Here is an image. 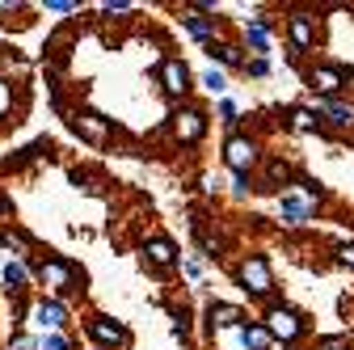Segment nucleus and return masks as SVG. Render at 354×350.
Masks as SVG:
<instances>
[{"mask_svg":"<svg viewBox=\"0 0 354 350\" xmlns=\"http://www.w3.org/2000/svg\"><path fill=\"white\" fill-rule=\"evenodd\" d=\"M241 279L253 287V295H270L274 291V279H270V266H266V257H249L241 266Z\"/></svg>","mask_w":354,"mask_h":350,"instance_id":"f257e3e1","label":"nucleus"},{"mask_svg":"<svg viewBox=\"0 0 354 350\" xmlns=\"http://www.w3.org/2000/svg\"><path fill=\"white\" fill-rule=\"evenodd\" d=\"M38 279L47 283L51 291H76V279H72V266H68V261H42V266H38Z\"/></svg>","mask_w":354,"mask_h":350,"instance_id":"f03ea898","label":"nucleus"},{"mask_svg":"<svg viewBox=\"0 0 354 350\" xmlns=\"http://www.w3.org/2000/svg\"><path fill=\"white\" fill-rule=\"evenodd\" d=\"M207 321H211V329H236V325L245 321V313L232 308V304H211V308H207Z\"/></svg>","mask_w":354,"mask_h":350,"instance_id":"7ed1b4c3","label":"nucleus"},{"mask_svg":"<svg viewBox=\"0 0 354 350\" xmlns=\"http://www.w3.org/2000/svg\"><path fill=\"white\" fill-rule=\"evenodd\" d=\"M88 333H93L97 342H106V346H127V329L114 325V321H106V317H97L93 325H88Z\"/></svg>","mask_w":354,"mask_h":350,"instance_id":"20e7f679","label":"nucleus"},{"mask_svg":"<svg viewBox=\"0 0 354 350\" xmlns=\"http://www.w3.org/2000/svg\"><path fill=\"white\" fill-rule=\"evenodd\" d=\"M270 333L283 338V342H291V338L299 333V317L287 313V308H274V313H270Z\"/></svg>","mask_w":354,"mask_h":350,"instance_id":"39448f33","label":"nucleus"},{"mask_svg":"<svg viewBox=\"0 0 354 350\" xmlns=\"http://www.w3.org/2000/svg\"><path fill=\"white\" fill-rule=\"evenodd\" d=\"M34 321H38L42 329H59V325L68 321V313L59 308V304H55V300H42V304H38V308H34Z\"/></svg>","mask_w":354,"mask_h":350,"instance_id":"423d86ee","label":"nucleus"},{"mask_svg":"<svg viewBox=\"0 0 354 350\" xmlns=\"http://www.w3.org/2000/svg\"><path fill=\"white\" fill-rule=\"evenodd\" d=\"M253 156H257L253 140H232V144H228V165H232L236 173H245V169L253 165Z\"/></svg>","mask_w":354,"mask_h":350,"instance_id":"0eeeda50","label":"nucleus"},{"mask_svg":"<svg viewBox=\"0 0 354 350\" xmlns=\"http://www.w3.org/2000/svg\"><path fill=\"white\" fill-rule=\"evenodd\" d=\"M165 89H169V93H186V89H190V72H186V64H177V59L165 64Z\"/></svg>","mask_w":354,"mask_h":350,"instance_id":"6e6552de","label":"nucleus"},{"mask_svg":"<svg viewBox=\"0 0 354 350\" xmlns=\"http://www.w3.org/2000/svg\"><path fill=\"white\" fill-rule=\"evenodd\" d=\"M342 80H346L342 68H317V72H313V84H317V89H325V93H337Z\"/></svg>","mask_w":354,"mask_h":350,"instance_id":"1a4fd4ad","label":"nucleus"},{"mask_svg":"<svg viewBox=\"0 0 354 350\" xmlns=\"http://www.w3.org/2000/svg\"><path fill=\"white\" fill-rule=\"evenodd\" d=\"M177 136H182V140H198V136H203V114H198V110L177 114Z\"/></svg>","mask_w":354,"mask_h":350,"instance_id":"9d476101","label":"nucleus"},{"mask_svg":"<svg viewBox=\"0 0 354 350\" xmlns=\"http://www.w3.org/2000/svg\"><path fill=\"white\" fill-rule=\"evenodd\" d=\"M308 215H313V207H308L304 199H295V194L283 199V220H287V224H304Z\"/></svg>","mask_w":354,"mask_h":350,"instance_id":"9b49d317","label":"nucleus"},{"mask_svg":"<svg viewBox=\"0 0 354 350\" xmlns=\"http://www.w3.org/2000/svg\"><path fill=\"white\" fill-rule=\"evenodd\" d=\"M241 346L245 350H270V338H266V329H241Z\"/></svg>","mask_w":354,"mask_h":350,"instance_id":"f8f14e48","label":"nucleus"},{"mask_svg":"<svg viewBox=\"0 0 354 350\" xmlns=\"http://www.w3.org/2000/svg\"><path fill=\"white\" fill-rule=\"evenodd\" d=\"M291 38H295V47L304 51L308 42H313V21H308V17H295V21H291Z\"/></svg>","mask_w":354,"mask_h":350,"instance_id":"ddd939ff","label":"nucleus"},{"mask_svg":"<svg viewBox=\"0 0 354 350\" xmlns=\"http://www.w3.org/2000/svg\"><path fill=\"white\" fill-rule=\"evenodd\" d=\"M148 253H152V261H160V266H169V261H173V245L169 241H152Z\"/></svg>","mask_w":354,"mask_h":350,"instance_id":"4468645a","label":"nucleus"},{"mask_svg":"<svg viewBox=\"0 0 354 350\" xmlns=\"http://www.w3.org/2000/svg\"><path fill=\"white\" fill-rule=\"evenodd\" d=\"M5 283H9L13 291L26 283V266H21V261H9V266H5Z\"/></svg>","mask_w":354,"mask_h":350,"instance_id":"2eb2a0df","label":"nucleus"},{"mask_svg":"<svg viewBox=\"0 0 354 350\" xmlns=\"http://www.w3.org/2000/svg\"><path fill=\"white\" fill-rule=\"evenodd\" d=\"M76 127H84V136H93V140H106V127H102V122H97L93 114H88V118H80Z\"/></svg>","mask_w":354,"mask_h":350,"instance_id":"dca6fc26","label":"nucleus"},{"mask_svg":"<svg viewBox=\"0 0 354 350\" xmlns=\"http://www.w3.org/2000/svg\"><path fill=\"white\" fill-rule=\"evenodd\" d=\"M203 84H207L211 93H224V89H228V80H224V72H207V76H203Z\"/></svg>","mask_w":354,"mask_h":350,"instance_id":"f3484780","label":"nucleus"},{"mask_svg":"<svg viewBox=\"0 0 354 350\" xmlns=\"http://www.w3.org/2000/svg\"><path fill=\"white\" fill-rule=\"evenodd\" d=\"M186 26H190V34H194V38H215V30H211V26H207L203 17H190Z\"/></svg>","mask_w":354,"mask_h":350,"instance_id":"a211bd4d","label":"nucleus"},{"mask_svg":"<svg viewBox=\"0 0 354 350\" xmlns=\"http://www.w3.org/2000/svg\"><path fill=\"white\" fill-rule=\"evenodd\" d=\"M38 350H68V338L51 333V338H42V346H38Z\"/></svg>","mask_w":354,"mask_h":350,"instance_id":"6ab92c4d","label":"nucleus"},{"mask_svg":"<svg viewBox=\"0 0 354 350\" xmlns=\"http://www.w3.org/2000/svg\"><path fill=\"white\" fill-rule=\"evenodd\" d=\"M295 127H299V131H313V127H317V118L308 114V110H295Z\"/></svg>","mask_w":354,"mask_h":350,"instance_id":"aec40b11","label":"nucleus"},{"mask_svg":"<svg viewBox=\"0 0 354 350\" xmlns=\"http://www.w3.org/2000/svg\"><path fill=\"white\" fill-rule=\"evenodd\" d=\"M329 110H333V122H350V118H354L346 106H329Z\"/></svg>","mask_w":354,"mask_h":350,"instance_id":"412c9836","label":"nucleus"},{"mask_svg":"<svg viewBox=\"0 0 354 350\" xmlns=\"http://www.w3.org/2000/svg\"><path fill=\"white\" fill-rule=\"evenodd\" d=\"M219 59H224V64H241V55L232 47H219Z\"/></svg>","mask_w":354,"mask_h":350,"instance_id":"4be33fe9","label":"nucleus"},{"mask_svg":"<svg viewBox=\"0 0 354 350\" xmlns=\"http://www.w3.org/2000/svg\"><path fill=\"white\" fill-rule=\"evenodd\" d=\"M337 257L346 261V266H354V245H342V249H337Z\"/></svg>","mask_w":354,"mask_h":350,"instance_id":"5701e85b","label":"nucleus"},{"mask_svg":"<svg viewBox=\"0 0 354 350\" xmlns=\"http://www.w3.org/2000/svg\"><path fill=\"white\" fill-rule=\"evenodd\" d=\"M13 350H38V346H34L30 338H17V342H13Z\"/></svg>","mask_w":354,"mask_h":350,"instance_id":"b1692460","label":"nucleus"},{"mask_svg":"<svg viewBox=\"0 0 354 350\" xmlns=\"http://www.w3.org/2000/svg\"><path fill=\"white\" fill-rule=\"evenodd\" d=\"M325 350H342V346H337V342H329V346H325Z\"/></svg>","mask_w":354,"mask_h":350,"instance_id":"393cba45","label":"nucleus"}]
</instances>
